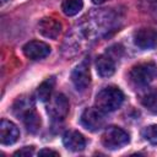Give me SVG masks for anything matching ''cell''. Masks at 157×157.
Returning <instances> with one entry per match:
<instances>
[{"label":"cell","instance_id":"obj_1","mask_svg":"<svg viewBox=\"0 0 157 157\" xmlns=\"http://www.w3.org/2000/svg\"><path fill=\"white\" fill-rule=\"evenodd\" d=\"M124 101V93L120 88L115 86H108L102 88L97 94L94 99V104L98 109H101L104 113H110L117 110Z\"/></svg>","mask_w":157,"mask_h":157},{"label":"cell","instance_id":"obj_2","mask_svg":"<svg viewBox=\"0 0 157 157\" xmlns=\"http://www.w3.org/2000/svg\"><path fill=\"white\" fill-rule=\"evenodd\" d=\"M130 80L136 86H147L157 76V66L153 63H141L135 65L130 74Z\"/></svg>","mask_w":157,"mask_h":157},{"label":"cell","instance_id":"obj_3","mask_svg":"<svg viewBox=\"0 0 157 157\" xmlns=\"http://www.w3.org/2000/svg\"><path fill=\"white\" fill-rule=\"evenodd\" d=\"M129 135L118 126H108L102 134V144L109 150H118L129 144Z\"/></svg>","mask_w":157,"mask_h":157},{"label":"cell","instance_id":"obj_4","mask_svg":"<svg viewBox=\"0 0 157 157\" xmlns=\"http://www.w3.org/2000/svg\"><path fill=\"white\" fill-rule=\"evenodd\" d=\"M81 124L90 131H98L105 124L104 112H102L97 107L86 108L81 114Z\"/></svg>","mask_w":157,"mask_h":157},{"label":"cell","instance_id":"obj_5","mask_svg":"<svg viewBox=\"0 0 157 157\" xmlns=\"http://www.w3.org/2000/svg\"><path fill=\"white\" fill-rule=\"evenodd\" d=\"M71 81L77 91H85L88 87L91 82V75H90V64L87 60H83L72 70Z\"/></svg>","mask_w":157,"mask_h":157},{"label":"cell","instance_id":"obj_6","mask_svg":"<svg viewBox=\"0 0 157 157\" xmlns=\"http://www.w3.org/2000/svg\"><path fill=\"white\" fill-rule=\"evenodd\" d=\"M48 113L58 120L64 119L69 113V101L63 93H56L54 97H50Z\"/></svg>","mask_w":157,"mask_h":157},{"label":"cell","instance_id":"obj_7","mask_svg":"<svg viewBox=\"0 0 157 157\" xmlns=\"http://www.w3.org/2000/svg\"><path fill=\"white\" fill-rule=\"evenodd\" d=\"M134 43L141 49H152L157 45V31L153 28H140L134 33Z\"/></svg>","mask_w":157,"mask_h":157},{"label":"cell","instance_id":"obj_8","mask_svg":"<svg viewBox=\"0 0 157 157\" xmlns=\"http://www.w3.org/2000/svg\"><path fill=\"white\" fill-rule=\"evenodd\" d=\"M50 47L42 40H31L23 45V54L31 60H40L48 56Z\"/></svg>","mask_w":157,"mask_h":157},{"label":"cell","instance_id":"obj_9","mask_svg":"<svg viewBox=\"0 0 157 157\" xmlns=\"http://www.w3.org/2000/svg\"><path fill=\"white\" fill-rule=\"evenodd\" d=\"M38 32L50 39H56L61 33V23L52 17H44L38 23Z\"/></svg>","mask_w":157,"mask_h":157},{"label":"cell","instance_id":"obj_10","mask_svg":"<svg viewBox=\"0 0 157 157\" xmlns=\"http://www.w3.org/2000/svg\"><path fill=\"white\" fill-rule=\"evenodd\" d=\"M20 137V130L16 124L2 119L0 123V141L2 145H12Z\"/></svg>","mask_w":157,"mask_h":157},{"label":"cell","instance_id":"obj_11","mask_svg":"<svg viewBox=\"0 0 157 157\" xmlns=\"http://www.w3.org/2000/svg\"><path fill=\"white\" fill-rule=\"evenodd\" d=\"M63 144L64 146L70 150V151H74V152H78V151H82L86 146V140L83 137L82 134H80L78 131H75V130H70V131H66L63 136Z\"/></svg>","mask_w":157,"mask_h":157},{"label":"cell","instance_id":"obj_12","mask_svg":"<svg viewBox=\"0 0 157 157\" xmlns=\"http://www.w3.org/2000/svg\"><path fill=\"white\" fill-rule=\"evenodd\" d=\"M96 70L101 77H110L115 71V63L109 55H99L96 60Z\"/></svg>","mask_w":157,"mask_h":157},{"label":"cell","instance_id":"obj_13","mask_svg":"<svg viewBox=\"0 0 157 157\" xmlns=\"http://www.w3.org/2000/svg\"><path fill=\"white\" fill-rule=\"evenodd\" d=\"M13 113L16 117L18 118H23L25 114H27L29 110L34 109L33 102L31 98H26V97H18L13 104Z\"/></svg>","mask_w":157,"mask_h":157},{"label":"cell","instance_id":"obj_14","mask_svg":"<svg viewBox=\"0 0 157 157\" xmlns=\"http://www.w3.org/2000/svg\"><path fill=\"white\" fill-rule=\"evenodd\" d=\"M54 83H55V80L53 77H49V78H47L45 81H43L38 86V88H37V98L40 102H47V101L50 99L52 92H53V88H54Z\"/></svg>","mask_w":157,"mask_h":157},{"label":"cell","instance_id":"obj_15","mask_svg":"<svg viewBox=\"0 0 157 157\" xmlns=\"http://www.w3.org/2000/svg\"><path fill=\"white\" fill-rule=\"evenodd\" d=\"M142 105L151 113L157 114V90H148L141 96Z\"/></svg>","mask_w":157,"mask_h":157},{"label":"cell","instance_id":"obj_16","mask_svg":"<svg viewBox=\"0 0 157 157\" xmlns=\"http://www.w3.org/2000/svg\"><path fill=\"white\" fill-rule=\"evenodd\" d=\"M22 120H23V123H25V125L29 132L34 134L40 129V118L34 109H32L27 114H25Z\"/></svg>","mask_w":157,"mask_h":157},{"label":"cell","instance_id":"obj_17","mask_svg":"<svg viewBox=\"0 0 157 157\" xmlns=\"http://www.w3.org/2000/svg\"><path fill=\"white\" fill-rule=\"evenodd\" d=\"M83 7L82 0H64L61 4L63 12L66 16H75L77 15Z\"/></svg>","mask_w":157,"mask_h":157},{"label":"cell","instance_id":"obj_18","mask_svg":"<svg viewBox=\"0 0 157 157\" xmlns=\"http://www.w3.org/2000/svg\"><path fill=\"white\" fill-rule=\"evenodd\" d=\"M142 136L146 141H148L151 145H157V125H150L146 126L142 130Z\"/></svg>","mask_w":157,"mask_h":157},{"label":"cell","instance_id":"obj_19","mask_svg":"<svg viewBox=\"0 0 157 157\" xmlns=\"http://www.w3.org/2000/svg\"><path fill=\"white\" fill-rule=\"evenodd\" d=\"M34 152V147L33 146H26V147H22L21 150L16 151L13 153V156H23V157H28V156H32Z\"/></svg>","mask_w":157,"mask_h":157},{"label":"cell","instance_id":"obj_20","mask_svg":"<svg viewBox=\"0 0 157 157\" xmlns=\"http://www.w3.org/2000/svg\"><path fill=\"white\" fill-rule=\"evenodd\" d=\"M39 156H59V152L56 151H53V150H49V148H43L38 152Z\"/></svg>","mask_w":157,"mask_h":157},{"label":"cell","instance_id":"obj_21","mask_svg":"<svg viewBox=\"0 0 157 157\" xmlns=\"http://www.w3.org/2000/svg\"><path fill=\"white\" fill-rule=\"evenodd\" d=\"M105 1H109V0H92V2L96 4V5H101V4L105 2Z\"/></svg>","mask_w":157,"mask_h":157}]
</instances>
